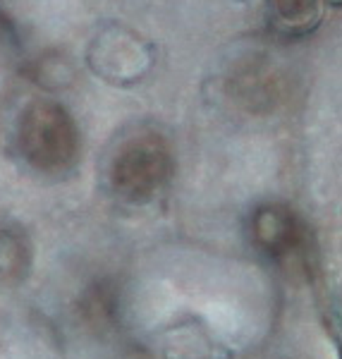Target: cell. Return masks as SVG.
<instances>
[{
    "instance_id": "1",
    "label": "cell",
    "mask_w": 342,
    "mask_h": 359,
    "mask_svg": "<svg viewBox=\"0 0 342 359\" xmlns=\"http://www.w3.org/2000/svg\"><path fill=\"white\" fill-rule=\"evenodd\" d=\"M17 149L34 170L62 175L79 161L82 137L72 113L62 103L36 98L20 115Z\"/></svg>"
},
{
    "instance_id": "2",
    "label": "cell",
    "mask_w": 342,
    "mask_h": 359,
    "mask_svg": "<svg viewBox=\"0 0 342 359\" xmlns=\"http://www.w3.org/2000/svg\"><path fill=\"white\" fill-rule=\"evenodd\" d=\"M175 170V158L160 132L139 130L118 144L108 165V182L118 199L146 204L163 192Z\"/></svg>"
},
{
    "instance_id": "3",
    "label": "cell",
    "mask_w": 342,
    "mask_h": 359,
    "mask_svg": "<svg viewBox=\"0 0 342 359\" xmlns=\"http://www.w3.org/2000/svg\"><path fill=\"white\" fill-rule=\"evenodd\" d=\"M86 62L103 82L113 86H132L153 69L156 53L142 34L123 25H108L91 39Z\"/></svg>"
},
{
    "instance_id": "4",
    "label": "cell",
    "mask_w": 342,
    "mask_h": 359,
    "mask_svg": "<svg viewBox=\"0 0 342 359\" xmlns=\"http://www.w3.org/2000/svg\"><path fill=\"white\" fill-rule=\"evenodd\" d=\"M252 240L271 259H289L304 249L306 233L285 204H264L252 213Z\"/></svg>"
},
{
    "instance_id": "5",
    "label": "cell",
    "mask_w": 342,
    "mask_h": 359,
    "mask_svg": "<svg viewBox=\"0 0 342 359\" xmlns=\"http://www.w3.org/2000/svg\"><path fill=\"white\" fill-rule=\"evenodd\" d=\"M271 25L285 36H306L323 20V0H268Z\"/></svg>"
},
{
    "instance_id": "6",
    "label": "cell",
    "mask_w": 342,
    "mask_h": 359,
    "mask_svg": "<svg viewBox=\"0 0 342 359\" xmlns=\"http://www.w3.org/2000/svg\"><path fill=\"white\" fill-rule=\"evenodd\" d=\"M32 266V245L17 225H0V285L25 280Z\"/></svg>"
},
{
    "instance_id": "7",
    "label": "cell",
    "mask_w": 342,
    "mask_h": 359,
    "mask_svg": "<svg viewBox=\"0 0 342 359\" xmlns=\"http://www.w3.org/2000/svg\"><path fill=\"white\" fill-rule=\"evenodd\" d=\"M330 8H342V0H326Z\"/></svg>"
}]
</instances>
